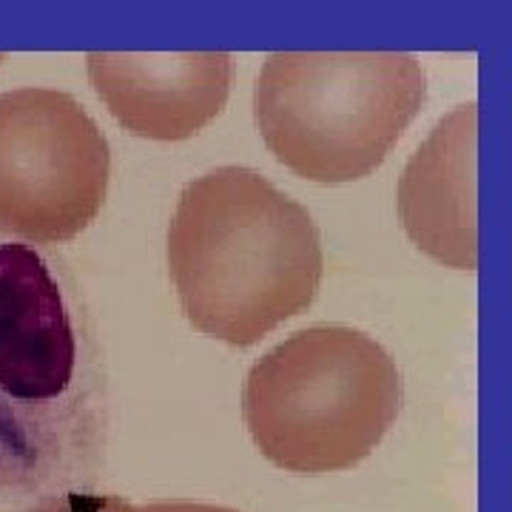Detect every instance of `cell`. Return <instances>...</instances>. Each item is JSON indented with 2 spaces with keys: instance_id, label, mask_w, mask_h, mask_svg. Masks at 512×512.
Returning a JSON list of instances; mask_svg holds the SVG:
<instances>
[{
  "instance_id": "obj_8",
  "label": "cell",
  "mask_w": 512,
  "mask_h": 512,
  "mask_svg": "<svg viewBox=\"0 0 512 512\" xmlns=\"http://www.w3.org/2000/svg\"><path fill=\"white\" fill-rule=\"evenodd\" d=\"M32 512H137V507L117 495L66 493L40 504Z\"/></svg>"
},
{
  "instance_id": "obj_5",
  "label": "cell",
  "mask_w": 512,
  "mask_h": 512,
  "mask_svg": "<svg viewBox=\"0 0 512 512\" xmlns=\"http://www.w3.org/2000/svg\"><path fill=\"white\" fill-rule=\"evenodd\" d=\"M89 80L117 123L146 140H188L228 103V52H92Z\"/></svg>"
},
{
  "instance_id": "obj_6",
  "label": "cell",
  "mask_w": 512,
  "mask_h": 512,
  "mask_svg": "<svg viewBox=\"0 0 512 512\" xmlns=\"http://www.w3.org/2000/svg\"><path fill=\"white\" fill-rule=\"evenodd\" d=\"M77 342L63 293L29 245H0V393L60 399L74 379Z\"/></svg>"
},
{
  "instance_id": "obj_7",
  "label": "cell",
  "mask_w": 512,
  "mask_h": 512,
  "mask_svg": "<svg viewBox=\"0 0 512 512\" xmlns=\"http://www.w3.org/2000/svg\"><path fill=\"white\" fill-rule=\"evenodd\" d=\"M476 148V103H464L430 131L404 168L396 194L407 237L458 271L478 268Z\"/></svg>"
},
{
  "instance_id": "obj_2",
  "label": "cell",
  "mask_w": 512,
  "mask_h": 512,
  "mask_svg": "<svg viewBox=\"0 0 512 512\" xmlns=\"http://www.w3.org/2000/svg\"><path fill=\"white\" fill-rule=\"evenodd\" d=\"M402 410L393 356L367 333L319 325L262 356L242 393V413L271 464L322 476L365 461Z\"/></svg>"
},
{
  "instance_id": "obj_3",
  "label": "cell",
  "mask_w": 512,
  "mask_h": 512,
  "mask_svg": "<svg viewBox=\"0 0 512 512\" xmlns=\"http://www.w3.org/2000/svg\"><path fill=\"white\" fill-rule=\"evenodd\" d=\"M427 97L402 52H274L256 80V126L293 174L353 183L387 160Z\"/></svg>"
},
{
  "instance_id": "obj_10",
  "label": "cell",
  "mask_w": 512,
  "mask_h": 512,
  "mask_svg": "<svg viewBox=\"0 0 512 512\" xmlns=\"http://www.w3.org/2000/svg\"><path fill=\"white\" fill-rule=\"evenodd\" d=\"M0 60H3V55H0Z\"/></svg>"
},
{
  "instance_id": "obj_9",
  "label": "cell",
  "mask_w": 512,
  "mask_h": 512,
  "mask_svg": "<svg viewBox=\"0 0 512 512\" xmlns=\"http://www.w3.org/2000/svg\"><path fill=\"white\" fill-rule=\"evenodd\" d=\"M137 512H239L231 507H217V504H194V501H157V504H143Z\"/></svg>"
},
{
  "instance_id": "obj_1",
  "label": "cell",
  "mask_w": 512,
  "mask_h": 512,
  "mask_svg": "<svg viewBox=\"0 0 512 512\" xmlns=\"http://www.w3.org/2000/svg\"><path fill=\"white\" fill-rule=\"evenodd\" d=\"M322 239L308 208L262 174L214 168L188 183L168 228V268L188 322L234 348L311 308Z\"/></svg>"
},
{
  "instance_id": "obj_4",
  "label": "cell",
  "mask_w": 512,
  "mask_h": 512,
  "mask_svg": "<svg viewBox=\"0 0 512 512\" xmlns=\"http://www.w3.org/2000/svg\"><path fill=\"white\" fill-rule=\"evenodd\" d=\"M109 174V143L72 94H0V234L80 237L103 211Z\"/></svg>"
}]
</instances>
